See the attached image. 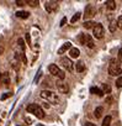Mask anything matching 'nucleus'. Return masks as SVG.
Segmentation results:
<instances>
[{
  "label": "nucleus",
  "mask_w": 122,
  "mask_h": 126,
  "mask_svg": "<svg viewBox=\"0 0 122 126\" xmlns=\"http://www.w3.org/2000/svg\"><path fill=\"white\" fill-rule=\"evenodd\" d=\"M70 48H72V43H70V42H66L62 47L58 49V54H63L64 52H67V51L70 49Z\"/></svg>",
  "instance_id": "obj_9"
},
{
  "label": "nucleus",
  "mask_w": 122,
  "mask_h": 126,
  "mask_svg": "<svg viewBox=\"0 0 122 126\" xmlns=\"http://www.w3.org/2000/svg\"><path fill=\"white\" fill-rule=\"evenodd\" d=\"M66 24H67V17H63L62 21H60V26H64Z\"/></svg>",
  "instance_id": "obj_33"
},
{
  "label": "nucleus",
  "mask_w": 122,
  "mask_h": 126,
  "mask_svg": "<svg viewBox=\"0 0 122 126\" xmlns=\"http://www.w3.org/2000/svg\"><path fill=\"white\" fill-rule=\"evenodd\" d=\"M16 16L20 17V19H27L30 16V13L28 11H17L16 13Z\"/></svg>",
  "instance_id": "obj_14"
},
{
  "label": "nucleus",
  "mask_w": 122,
  "mask_h": 126,
  "mask_svg": "<svg viewBox=\"0 0 122 126\" xmlns=\"http://www.w3.org/2000/svg\"><path fill=\"white\" fill-rule=\"evenodd\" d=\"M62 64H63V67H64L68 72H73V62H72L69 58L63 57V58H62Z\"/></svg>",
  "instance_id": "obj_6"
},
{
  "label": "nucleus",
  "mask_w": 122,
  "mask_h": 126,
  "mask_svg": "<svg viewBox=\"0 0 122 126\" xmlns=\"http://www.w3.org/2000/svg\"><path fill=\"white\" fill-rule=\"evenodd\" d=\"M93 32H94V36L96 37V38H102L104 37V27H102V25L101 24H96L95 26H94V29H93Z\"/></svg>",
  "instance_id": "obj_5"
},
{
  "label": "nucleus",
  "mask_w": 122,
  "mask_h": 126,
  "mask_svg": "<svg viewBox=\"0 0 122 126\" xmlns=\"http://www.w3.org/2000/svg\"><path fill=\"white\" fill-rule=\"evenodd\" d=\"M89 48H94L95 47V43H94V41H93V38H91V36H86V43H85Z\"/></svg>",
  "instance_id": "obj_16"
},
{
  "label": "nucleus",
  "mask_w": 122,
  "mask_h": 126,
  "mask_svg": "<svg viewBox=\"0 0 122 126\" xmlns=\"http://www.w3.org/2000/svg\"><path fill=\"white\" fill-rule=\"evenodd\" d=\"M102 93L104 94H110L111 93V88L108 84H102Z\"/></svg>",
  "instance_id": "obj_21"
},
{
  "label": "nucleus",
  "mask_w": 122,
  "mask_h": 126,
  "mask_svg": "<svg viewBox=\"0 0 122 126\" xmlns=\"http://www.w3.org/2000/svg\"><path fill=\"white\" fill-rule=\"evenodd\" d=\"M106 5H107V6H106V8H107V10H110V11L116 9V3H115V1H107V3H106Z\"/></svg>",
  "instance_id": "obj_18"
},
{
  "label": "nucleus",
  "mask_w": 122,
  "mask_h": 126,
  "mask_svg": "<svg viewBox=\"0 0 122 126\" xmlns=\"http://www.w3.org/2000/svg\"><path fill=\"white\" fill-rule=\"evenodd\" d=\"M93 14H94L93 5H86V8H85V13H84V17H90V16H93Z\"/></svg>",
  "instance_id": "obj_10"
},
{
  "label": "nucleus",
  "mask_w": 122,
  "mask_h": 126,
  "mask_svg": "<svg viewBox=\"0 0 122 126\" xmlns=\"http://www.w3.org/2000/svg\"><path fill=\"white\" fill-rule=\"evenodd\" d=\"M41 98L51 101L52 104H58L59 103V96L55 93L51 92V90H42L41 92Z\"/></svg>",
  "instance_id": "obj_2"
},
{
  "label": "nucleus",
  "mask_w": 122,
  "mask_h": 126,
  "mask_svg": "<svg viewBox=\"0 0 122 126\" xmlns=\"http://www.w3.org/2000/svg\"><path fill=\"white\" fill-rule=\"evenodd\" d=\"M116 29H117V24L112 20V21L110 22V25H108V30H110L111 32H115V31H116Z\"/></svg>",
  "instance_id": "obj_20"
},
{
  "label": "nucleus",
  "mask_w": 122,
  "mask_h": 126,
  "mask_svg": "<svg viewBox=\"0 0 122 126\" xmlns=\"http://www.w3.org/2000/svg\"><path fill=\"white\" fill-rule=\"evenodd\" d=\"M25 4H27V1H25V0H16V5L19 6H24Z\"/></svg>",
  "instance_id": "obj_28"
},
{
  "label": "nucleus",
  "mask_w": 122,
  "mask_h": 126,
  "mask_svg": "<svg viewBox=\"0 0 122 126\" xmlns=\"http://www.w3.org/2000/svg\"><path fill=\"white\" fill-rule=\"evenodd\" d=\"M27 4H28L30 6L35 8V6H37V5H38V0H28V1H27Z\"/></svg>",
  "instance_id": "obj_25"
},
{
  "label": "nucleus",
  "mask_w": 122,
  "mask_h": 126,
  "mask_svg": "<svg viewBox=\"0 0 122 126\" xmlns=\"http://www.w3.org/2000/svg\"><path fill=\"white\" fill-rule=\"evenodd\" d=\"M37 126H43V125H41V124H38V125H37Z\"/></svg>",
  "instance_id": "obj_37"
},
{
  "label": "nucleus",
  "mask_w": 122,
  "mask_h": 126,
  "mask_svg": "<svg viewBox=\"0 0 122 126\" xmlns=\"http://www.w3.org/2000/svg\"><path fill=\"white\" fill-rule=\"evenodd\" d=\"M118 61L122 63V48H120V51H118Z\"/></svg>",
  "instance_id": "obj_32"
},
{
  "label": "nucleus",
  "mask_w": 122,
  "mask_h": 126,
  "mask_svg": "<svg viewBox=\"0 0 122 126\" xmlns=\"http://www.w3.org/2000/svg\"><path fill=\"white\" fill-rule=\"evenodd\" d=\"M84 126H96V125H95V124H91V122H85Z\"/></svg>",
  "instance_id": "obj_35"
},
{
  "label": "nucleus",
  "mask_w": 122,
  "mask_h": 126,
  "mask_svg": "<svg viewBox=\"0 0 122 126\" xmlns=\"http://www.w3.org/2000/svg\"><path fill=\"white\" fill-rule=\"evenodd\" d=\"M17 43H19V46H20V48L22 49V52H25V42H24V40H22V38H19V41H17Z\"/></svg>",
  "instance_id": "obj_26"
},
{
  "label": "nucleus",
  "mask_w": 122,
  "mask_h": 126,
  "mask_svg": "<svg viewBox=\"0 0 122 126\" xmlns=\"http://www.w3.org/2000/svg\"><path fill=\"white\" fill-rule=\"evenodd\" d=\"M117 27H120V29H122V16H120L118 17V20H117Z\"/></svg>",
  "instance_id": "obj_29"
},
{
  "label": "nucleus",
  "mask_w": 122,
  "mask_h": 126,
  "mask_svg": "<svg viewBox=\"0 0 122 126\" xmlns=\"http://www.w3.org/2000/svg\"><path fill=\"white\" fill-rule=\"evenodd\" d=\"M110 124H111V116L107 115V116H105V119L102 121V126H110Z\"/></svg>",
  "instance_id": "obj_22"
},
{
  "label": "nucleus",
  "mask_w": 122,
  "mask_h": 126,
  "mask_svg": "<svg viewBox=\"0 0 122 126\" xmlns=\"http://www.w3.org/2000/svg\"><path fill=\"white\" fill-rule=\"evenodd\" d=\"M102 111H104L102 106H97V108L95 109V111H94V115H95V117H96V119H100V117L102 116Z\"/></svg>",
  "instance_id": "obj_13"
},
{
  "label": "nucleus",
  "mask_w": 122,
  "mask_h": 126,
  "mask_svg": "<svg viewBox=\"0 0 122 126\" xmlns=\"http://www.w3.org/2000/svg\"><path fill=\"white\" fill-rule=\"evenodd\" d=\"M44 8H46V10H47L48 13H53V11H55V10H57L58 5H57V3H55V1H47V3H46V5H44Z\"/></svg>",
  "instance_id": "obj_8"
},
{
  "label": "nucleus",
  "mask_w": 122,
  "mask_h": 126,
  "mask_svg": "<svg viewBox=\"0 0 122 126\" xmlns=\"http://www.w3.org/2000/svg\"><path fill=\"white\" fill-rule=\"evenodd\" d=\"M11 95H13L11 93H6V94H4V95L1 96V100H5L6 98H9V96H11Z\"/></svg>",
  "instance_id": "obj_31"
},
{
  "label": "nucleus",
  "mask_w": 122,
  "mask_h": 126,
  "mask_svg": "<svg viewBox=\"0 0 122 126\" xmlns=\"http://www.w3.org/2000/svg\"><path fill=\"white\" fill-rule=\"evenodd\" d=\"M116 87L117 88H121L122 87V77H118L117 80H116Z\"/></svg>",
  "instance_id": "obj_27"
},
{
  "label": "nucleus",
  "mask_w": 122,
  "mask_h": 126,
  "mask_svg": "<svg viewBox=\"0 0 122 126\" xmlns=\"http://www.w3.org/2000/svg\"><path fill=\"white\" fill-rule=\"evenodd\" d=\"M90 93H91V94H96V95H99V96H102V95H104L102 90H100V89H99V88H96V87L90 88Z\"/></svg>",
  "instance_id": "obj_15"
},
{
  "label": "nucleus",
  "mask_w": 122,
  "mask_h": 126,
  "mask_svg": "<svg viewBox=\"0 0 122 126\" xmlns=\"http://www.w3.org/2000/svg\"><path fill=\"white\" fill-rule=\"evenodd\" d=\"M69 54H70L72 58H78L79 54H80V51H79L78 48H75V47H72L70 51H69Z\"/></svg>",
  "instance_id": "obj_11"
},
{
  "label": "nucleus",
  "mask_w": 122,
  "mask_h": 126,
  "mask_svg": "<svg viewBox=\"0 0 122 126\" xmlns=\"http://www.w3.org/2000/svg\"><path fill=\"white\" fill-rule=\"evenodd\" d=\"M80 16H81V14H80V13H77V14H75V15H74V16H73L72 19H70V22H72V24L77 22V21H78V20L80 19Z\"/></svg>",
  "instance_id": "obj_23"
},
{
  "label": "nucleus",
  "mask_w": 122,
  "mask_h": 126,
  "mask_svg": "<svg viewBox=\"0 0 122 126\" xmlns=\"http://www.w3.org/2000/svg\"><path fill=\"white\" fill-rule=\"evenodd\" d=\"M75 69H77V72H79V73H81L84 69H85V64H84V62H81V61H79L77 64H75Z\"/></svg>",
  "instance_id": "obj_12"
},
{
  "label": "nucleus",
  "mask_w": 122,
  "mask_h": 126,
  "mask_svg": "<svg viewBox=\"0 0 122 126\" xmlns=\"http://www.w3.org/2000/svg\"><path fill=\"white\" fill-rule=\"evenodd\" d=\"M86 36H88V35H85V33L80 35L79 41H80V43H81V45H85V43H86Z\"/></svg>",
  "instance_id": "obj_24"
},
{
  "label": "nucleus",
  "mask_w": 122,
  "mask_h": 126,
  "mask_svg": "<svg viewBox=\"0 0 122 126\" xmlns=\"http://www.w3.org/2000/svg\"><path fill=\"white\" fill-rule=\"evenodd\" d=\"M21 59H22V62H24V64H26V63H27V58H26V56H25L24 52L21 53Z\"/></svg>",
  "instance_id": "obj_30"
},
{
  "label": "nucleus",
  "mask_w": 122,
  "mask_h": 126,
  "mask_svg": "<svg viewBox=\"0 0 122 126\" xmlns=\"http://www.w3.org/2000/svg\"><path fill=\"white\" fill-rule=\"evenodd\" d=\"M3 84H5L6 87L10 84V78H9V73H4L3 74Z\"/></svg>",
  "instance_id": "obj_17"
},
{
  "label": "nucleus",
  "mask_w": 122,
  "mask_h": 126,
  "mask_svg": "<svg viewBox=\"0 0 122 126\" xmlns=\"http://www.w3.org/2000/svg\"><path fill=\"white\" fill-rule=\"evenodd\" d=\"M48 69H49V72H51V74H53V76H55V77H58L60 80H63L64 78H66V74H64V72H62L60 71L55 64H51L49 67H48Z\"/></svg>",
  "instance_id": "obj_4"
},
{
  "label": "nucleus",
  "mask_w": 122,
  "mask_h": 126,
  "mask_svg": "<svg viewBox=\"0 0 122 126\" xmlns=\"http://www.w3.org/2000/svg\"><path fill=\"white\" fill-rule=\"evenodd\" d=\"M26 41H27V43H28V45L31 43V37H30V35H28V33H26Z\"/></svg>",
  "instance_id": "obj_34"
},
{
  "label": "nucleus",
  "mask_w": 122,
  "mask_h": 126,
  "mask_svg": "<svg viewBox=\"0 0 122 126\" xmlns=\"http://www.w3.org/2000/svg\"><path fill=\"white\" fill-rule=\"evenodd\" d=\"M1 84H3V74L0 73V85H1Z\"/></svg>",
  "instance_id": "obj_36"
},
{
  "label": "nucleus",
  "mask_w": 122,
  "mask_h": 126,
  "mask_svg": "<svg viewBox=\"0 0 122 126\" xmlns=\"http://www.w3.org/2000/svg\"><path fill=\"white\" fill-rule=\"evenodd\" d=\"M55 84H57V88H58V90H59L60 93H64V94H66V93L69 92V87H68V84H66L63 80H58Z\"/></svg>",
  "instance_id": "obj_7"
},
{
  "label": "nucleus",
  "mask_w": 122,
  "mask_h": 126,
  "mask_svg": "<svg viewBox=\"0 0 122 126\" xmlns=\"http://www.w3.org/2000/svg\"><path fill=\"white\" fill-rule=\"evenodd\" d=\"M26 110H27L28 112L33 114L35 116H37L38 119H43V117H44V111H43V109H42L40 105H37V104H30V105L26 108Z\"/></svg>",
  "instance_id": "obj_1"
},
{
  "label": "nucleus",
  "mask_w": 122,
  "mask_h": 126,
  "mask_svg": "<svg viewBox=\"0 0 122 126\" xmlns=\"http://www.w3.org/2000/svg\"><path fill=\"white\" fill-rule=\"evenodd\" d=\"M95 25H96V24H95L94 21H85V22H84V27L88 29V30H89V29H94Z\"/></svg>",
  "instance_id": "obj_19"
},
{
  "label": "nucleus",
  "mask_w": 122,
  "mask_h": 126,
  "mask_svg": "<svg viewBox=\"0 0 122 126\" xmlns=\"http://www.w3.org/2000/svg\"><path fill=\"white\" fill-rule=\"evenodd\" d=\"M108 74L112 76V77H116V76L121 74V67L117 64V61H116V59H111V61H110Z\"/></svg>",
  "instance_id": "obj_3"
}]
</instances>
